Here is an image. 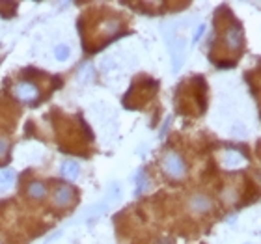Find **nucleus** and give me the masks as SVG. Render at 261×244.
Instances as JSON below:
<instances>
[{"mask_svg": "<svg viewBox=\"0 0 261 244\" xmlns=\"http://www.w3.org/2000/svg\"><path fill=\"white\" fill-rule=\"evenodd\" d=\"M9 151V142L6 136H0V158H4Z\"/></svg>", "mask_w": 261, "mask_h": 244, "instance_id": "12", "label": "nucleus"}, {"mask_svg": "<svg viewBox=\"0 0 261 244\" xmlns=\"http://www.w3.org/2000/svg\"><path fill=\"white\" fill-rule=\"evenodd\" d=\"M78 173H80V166H78V162H75V160H67V162H64V166H62V175H64L67 181H75L78 177Z\"/></svg>", "mask_w": 261, "mask_h": 244, "instance_id": "7", "label": "nucleus"}, {"mask_svg": "<svg viewBox=\"0 0 261 244\" xmlns=\"http://www.w3.org/2000/svg\"><path fill=\"white\" fill-rule=\"evenodd\" d=\"M222 164L226 166L228 170H235V168H241V166L245 164V157L241 155L239 151L228 149L224 153V157H222Z\"/></svg>", "mask_w": 261, "mask_h": 244, "instance_id": "4", "label": "nucleus"}, {"mask_svg": "<svg viewBox=\"0 0 261 244\" xmlns=\"http://www.w3.org/2000/svg\"><path fill=\"white\" fill-rule=\"evenodd\" d=\"M0 244H4V243H2V241H0Z\"/></svg>", "mask_w": 261, "mask_h": 244, "instance_id": "14", "label": "nucleus"}, {"mask_svg": "<svg viewBox=\"0 0 261 244\" xmlns=\"http://www.w3.org/2000/svg\"><path fill=\"white\" fill-rule=\"evenodd\" d=\"M204 32H205V26L204 24H200V26L196 28V32H194V36H192V43H196L198 39L204 36Z\"/></svg>", "mask_w": 261, "mask_h": 244, "instance_id": "13", "label": "nucleus"}, {"mask_svg": "<svg viewBox=\"0 0 261 244\" xmlns=\"http://www.w3.org/2000/svg\"><path fill=\"white\" fill-rule=\"evenodd\" d=\"M15 181V172L11 170H0V190H6L13 185Z\"/></svg>", "mask_w": 261, "mask_h": 244, "instance_id": "9", "label": "nucleus"}, {"mask_svg": "<svg viewBox=\"0 0 261 244\" xmlns=\"http://www.w3.org/2000/svg\"><path fill=\"white\" fill-rule=\"evenodd\" d=\"M54 52H56V58H58V60H62V62L69 58V47H67V45H58Z\"/></svg>", "mask_w": 261, "mask_h": 244, "instance_id": "11", "label": "nucleus"}, {"mask_svg": "<svg viewBox=\"0 0 261 244\" xmlns=\"http://www.w3.org/2000/svg\"><path fill=\"white\" fill-rule=\"evenodd\" d=\"M211 207L213 201L204 194H196L191 200V209L194 213H207V211H211Z\"/></svg>", "mask_w": 261, "mask_h": 244, "instance_id": "6", "label": "nucleus"}, {"mask_svg": "<svg viewBox=\"0 0 261 244\" xmlns=\"http://www.w3.org/2000/svg\"><path fill=\"white\" fill-rule=\"evenodd\" d=\"M45 194H47V190H45V185H43V183L34 181V183H30L28 185L30 198H34V200H41V198H45Z\"/></svg>", "mask_w": 261, "mask_h": 244, "instance_id": "8", "label": "nucleus"}, {"mask_svg": "<svg viewBox=\"0 0 261 244\" xmlns=\"http://www.w3.org/2000/svg\"><path fill=\"white\" fill-rule=\"evenodd\" d=\"M224 41H226V47L233 52H239L243 49V32H241L239 24H233L226 30L224 34Z\"/></svg>", "mask_w": 261, "mask_h": 244, "instance_id": "3", "label": "nucleus"}, {"mask_svg": "<svg viewBox=\"0 0 261 244\" xmlns=\"http://www.w3.org/2000/svg\"><path fill=\"white\" fill-rule=\"evenodd\" d=\"M148 177H146V175H144V173H138V177H136V192H138V194H142V192H144V190H146V188H148Z\"/></svg>", "mask_w": 261, "mask_h": 244, "instance_id": "10", "label": "nucleus"}, {"mask_svg": "<svg viewBox=\"0 0 261 244\" xmlns=\"http://www.w3.org/2000/svg\"><path fill=\"white\" fill-rule=\"evenodd\" d=\"M163 168L164 172L168 173L170 177H174V179H181V177H185V173H187L185 160L177 153H174V151H168L163 157Z\"/></svg>", "mask_w": 261, "mask_h": 244, "instance_id": "1", "label": "nucleus"}, {"mask_svg": "<svg viewBox=\"0 0 261 244\" xmlns=\"http://www.w3.org/2000/svg\"><path fill=\"white\" fill-rule=\"evenodd\" d=\"M71 200H73V188L67 187V185H62V187L56 188V192H54V203H56L58 207L69 205Z\"/></svg>", "mask_w": 261, "mask_h": 244, "instance_id": "5", "label": "nucleus"}, {"mask_svg": "<svg viewBox=\"0 0 261 244\" xmlns=\"http://www.w3.org/2000/svg\"><path fill=\"white\" fill-rule=\"evenodd\" d=\"M13 92L15 97L19 101H22V103H34V101L39 99V90L32 82H19Z\"/></svg>", "mask_w": 261, "mask_h": 244, "instance_id": "2", "label": "nucleus"}]
</instances>
